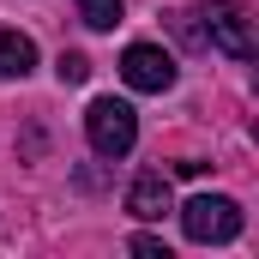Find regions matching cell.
I'll use <instances>...</instances> for the list:
<instances>
[{"label":"cell","instance_id":"6da1fadb","mask_svg":"<svg viewBox=\"0 0 259 259\" xmlns=\"http://www.w3.org/2000/svg\"><path fill=\"white\" fill-rule=\"evenodd\" d=\"M84 139H91L97 157H127L133 145H139V115H133L121 97H97L84 109Z\"/></svg>","mask_w":259,"mask_h":259},{"label":"cell","instance_id":"7a4b0ae2","mask_svg":"<svg viewBox=\"0 0 259 259\" xmlns=\"http://www.w3.org/2000/svg\"><path fill=\"white\" fill-rule=\"evenodd\" d=\"M193 18H199L205 49H223V55H235V61L253 55V18H247V6H235V0H211V6H193Z\"/></svg>","mask_w":259,"mask_h":259},{"label":"cell","instance_id":"3957f363","mask_svg":"<svg viewBox=\"0 0 259 259\" xmlns=\"http://www.w3.org/2000/svg\"><path fill=\"white\" fill-rule=\"evenodd\" d=\"M181 229H187V241L199 247H211V241H235L241 235V205L223 193H199L181 205Z\"/></svg>","mask_w":259,"mask_h":259},{"label":"cell","instance_id":"277c9868","mask_svg":"<svg viewBox=\"0 0 259 259\" xmlns=\"http://www.w3.org/2000/svg\"><path fill=\"white\" fill-rule=\"evenodd\" d=\"M121 78L133 91H169L175 84V55H163L157 42H133L121 55Z\"/></svg>","mask_w":259,"mask_h":259},{"label":"cell","instance_id":"5b68a950","mask_svg":"<svg viewBox=\"0 0 259 259\" xmlns=\"http://www.w3.org/2000/svg\"><path fill=\"white\" fill-rule=\"evenodd\" d=\"M127 211L139 217V223H157L163 211H175V199H169V175H163V169H145V175L127 187Z\"/></svg>","mask_w":259,"mask_h":259},{"label":"cell","instance_id":"8992f818","mask_svg":"<svg viewBox=\"0 0 259 259\" xmlns=\"http://www.w3.org/2000/svg\"><path fill=\"white\" fill-rule=\"evenodd\" d=\"M30 66H36V42L24 30H0V84L6 78H24Z\"/></svg>","mask_w":259,"mask_h":259},{"label":"cell","instance_id":"52a82bcc","mask_svg":"<svg viewBox=\"0 0 259 259\" xmlns=\"http://www.w3.org/2000/svg\"><path fill=\"white\" fill-rule=\"evenodd\" d=\"M121 12H127V0H78V18H84L91 30H115Z\"/></svg>","mask_w":259,"mask_h":259},{"label":"cell","instance_id":"ba28073f","mask_svg":"<svg viewBox=\"0 0 259 259\" xmlns=\"http://www.w3.org/2000/svg\"><path fill=\"white\" fill-rule=\"evenodd\" d=\"M55 72H61V84H84V78H91V61H84V55H72V49H66L61 61H55Z\"/></svg>","mask_w":259,"mask_h":259},{"label":"cell","instance_id":"9c48e42d","mask_svg":"<svg viewBox=\"0 0 259 259\" xmlns=\"http://www.w3.org/2000/svg\"><path fill=\"white\" fill-rule=\"evenodd\" d=\"M133 253H145V259H169V247H163L157 235H133Z\"/></svg>","mask_w":259,"mask_h":259}]
</instances>
